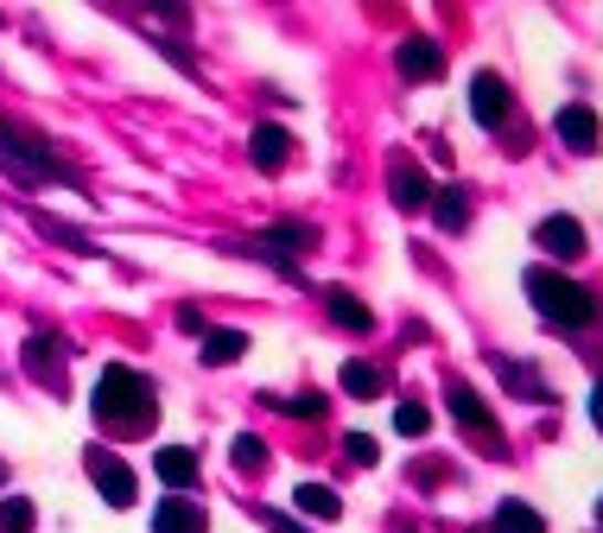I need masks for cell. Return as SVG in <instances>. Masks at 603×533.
<instances>
[{"label": "cell", "instance_id": "13", "mask_svg": "<svg viewBox=\"0 0 603 533\" xmlns=\"http://www.w3.org/2000/svg\"><path fill=\"white\" fill-rule=\"evenodd\" d=\"M293 508H299L305 521H337V514H343V495H337L330 482H299V489H293Z\"/></svg>", "mask_w": 603, "mask_h": 533}, {"label": "cell", "instance_id": "11", "mask_svg": "<svg viewBox=\"0 0 603 533\" xmlns=\"http://www.w3.org/2000/svg\"><path fill=\"white\" fill-rule=\"evenodd\" d=\"M248 159L261 166V172H286V159H293V134L274 127V121H261L248 134Z\"/></svg>", "mask_w": 603, "mask_h": 533}, {"label": "cell", "instance_id": "26", "mask_svg": "<svg viewBox=\"0 0 603 533\" xmlns=\"http://www.w3.org/2000/svg\"><path fill=\"white\" fill-rule=\"evenodd\" d=\"M293 419H325V394H299V401H286Z\"/></svg>", "mask_w": 603, "mask_h": 533}, {"label": "cell", "instance_id": "18", "mask_svg": "<svg viewBox=\"0 0 603 533\" xmlns=\"http://www.w3.org/2000/svg\"><path fill=\"white\" fill-rule=\"evenodd\" d=\"M432 223L445 228V235H457V228L470 223V203H464V191H457V184L432 191Z\"/></svg>", "mask_w": 603, "mask_h": 533}, {"label": "cell", "instance_id": "20", "mask_svg": "<svg viewBox=\"0 0 603 533\" xmlns=\"http://www.w3.org/2000/svg\"><path fill=\"white\" fill-rule=\"evenodd\" d=\"M496 533H547V521L528 502H503L496 508Z\"/></svg>", "mask_w": 603, "mask_h": 533}, {"label": "cell", "instance_id": "23", "mask_svg": "<svg viewBox=\"0 0 603 533\" xmlns=\"http://www.w3.org/2000/svg\"><path fill=\"white\" fill-rule=\"evenodd\" d=\"M235 470H267V445H261V438H254V431H242V438H235Z\"/></svg>", "mask_w": 603, "mask_h": 533}, {"label": "cell", "instance_id": "25", "mask_svg": "<svg viewBox=\"0 0 603 533\" xmlns=\"http://www.w3.org/2000/svg\"><path fill=\"white\" fill-rule=\"evenodd\" d=\"M343 457H350L356 470H369V463H375V438H369V431H350V438H343Z\"/></svg>", "mask_w": 603, "mask_h": 533}, {"label": "cell", "instance_id": "27", "mask_svg": "<svg viewBox=\"0 0 603 533\" xmlns=\"http://www.w3.org/2000/svg\"><path fill=\"white\" fill-rule=\"evenodd\" d=\"M274 533H305V521H293V514H261Z\"/></svg>", "mask_w": 603, "mask_h": 533}, {"label": "cell", "instance_id": "22", "mask_svg": "<svg viewBox=\"0 0 603 533\" xmlns=\"http://www.w3.org/2000/svg\"><path fill=\"white\" fill-rule=\"evenodd\" d=\"M426 426H432V413L420 401H401V406H394V431H401V438H426Z\"/></svg>", "mask_w": 603, "mask_h": 533}, {"label": "cell", "instance_id": "17", "mask_svg": "<svg viewBox=\"0 0 603 533\" xmlns=\"http://www.w3.org/2000/svg\"><path fill=\"white\" fill-rule=\"evenodd\" d=\"M325 305H330V318H337L343 330H375V311H369V305L356 299V292H343V286H330V292H325Z\"/></svg>", "mask_w": 603, "mask_h": 533}, {"label": "cell", "instance_id": "7", "mask_svg": "<svg viewBox=\"0 0 603 533\" xmlns=\"http://www.w3.org/2000/svg\"><path fill=\"white\" fill-rule=\"evenodd\" d=\"M388 198H394V210L413 216V210H426L432 203V178L420 172L413 159H394V166H388Z\"/></svg>", "mask_w": 603, "mask_h": 533}, {"label": "cell", "instance_id": "3", "mask_svg": "<svg viewBox=\"0 0 603 533\" xmlns=\"http://www.w3.org/2000/svg\"><path fill=\"white\" fill-rule=\"evenodd\" d=\"M0 166L20 178V184H51V178H57V184H76L71 166H57L45 140H32V134L13 127V121H0Z\"/></svg>", "mask_w": 603, "mask_h": 533}, {"label": "cell", "instance_id": "24", "mask_svg": "<svg viewBox=\"0 0 603 533\" xmlns=\"http://www.w3.org/2000/svg\"><path fill=\"white\" fill-rule=\"evenodd\" d=\"M496 369H503V381H515V394H528V401H547V387H540V381H533V369H521V362H496Z\"/></svg>", "mask_w": 603, "mask_h": 533}, {"label": "cell", "instance_id": "2", "mask_svg": "<svg viewBox=\"0 0 603 533\" xmlns=\"http://www.w3.org/2000/svg\"><path fill=\"white\" fill-rule=\"evenodd\" d=\"M528 299L540 318H553V324L565 330H584V324H597V292H584L579 279H565L559 267H528Z\"/></svg>", "mask_w": 603, "mask_h": 533}, {"label": "cell", "instance_id": "29", "mask_svg": "<svg viewBox=\"0 0 603 533\" xmlns=\"http://www.w3.org/2000/svg\"><path fill=\"white\" fill-rule=\"evenodd\" d=\"M597 521H603V502H597Z\"/></svg>", "mask_w": 603, "mask_h": 533}, {"label": "cell", "instance_id": "12", "mask_svg": "<svg viewBox=\"0 0 603 533\" xmlns=\"http://www.w3.org/2000/svg\"><path fill=\"white\" fill-rule=\"evenodd\" d=\"M152 533H210V514L198 502H184V495H166L152 508Z\"/></svg>", "mask_w": 603, "mask_h": 533}, {"label": "cell", "instance_id": "30", "mask_svg": "<svg viewBox=\"0 0 603 533\" xmlns=\"http://www.w3.org/2000/svg\"><path fill=\"white\" fill-rule=\"evenodd\" d=\"M0 477H7V463H0Z\"/></svg>", "mask_w": 603, "mask_h": 533}, {"label": "cell", "instance_id": "21", "mask_svg": "<svg viewBox=\"0 0 603 533\" xmlns=\"http://www.w3.org/2000/svg\"><path fill=\"white\" fill-rule=\"evenodd\" d=\"M32 521H39V508L25 502V495H7L0 502V533H32Z\"/></svg>", "mask_w": 603, "mask_h": 533}, {"label": "cell", "instance_id": "28", "mask_svg": "<svg viewBox=\"0 0 603 533\" xmlns=\"http://www.w3.org/2000/svg\"><path fill=\"white\" fill-rule=\"evenodd\" d=\"M591 426L603 431V375H597V387H591Z\"/></svg>", "mask_w": 603, "mask_h": 533}, {"label": "cell", "instance_id": "4", "mask_svg": "<svg viewBox=\"0 0 603 533\" xmlns=\"http://www.w3.org/2000/svg\"><path fill=\"white\" fill-rule=\"evenodd\" d=\"M83 463H89V482L108 495V508H134V489H140V482H134V470H127L121 457L115 451H89Z\"/></svg>", "mask_w": 603, "mask_h": 533}, {"label": "cell", "instance_id": "16", "mask_svg": "<svg viewBox=\"0 0 603 533\" xmlns=\"http://www.w3.org/2000/svg\"><path fill=\"white\" fill-rule=\"evenodd\" d=\"M248 355V330H203V362L210 369H229Z\"/></svg>", "mask_w": 603, "mask_h": 533}, {"label": "cell", "instance_id": "8", "mask_svg": "<svg viewBox=\"0 0 603 533\" xmlns=\"http://www.w3.org/2000/svg\"><path fill=\"white\" fill-rule=\"evenodd\" d=\"M553 134H559L572 152H597V140H603L597 115H591L584 102H565V108H559V115H553Z\"/></svg>", "mask_w": 603, "mask_h": 533}, {"label": "cell", "instance_id": "14", "mask_svg": "<svg viewBox=\"0 0 603 533\" xmlns=\"http://www.w3.org/2000/svg\"><path fill=\"white\" fill-rule=\"evenodd\" d=\"M152 470H159V482H172V489H191V482H198V451L159 445V451H152Z\"/></svg>", "mask_w": 603, "mask_h": 533}, {"label": "cell", "instance_id": "9", "mask_svg": "<svg viewBox=\"0 0 603 533\" xmlns=\"http://www.w3.org/2000/svg\"><path fill=\"white\" fill-rule=\"evenodd\" d=\"M533 242H540V254H553V260H579L584 254V228H579V216H540Z\"/></svg>", "mask_w": 603, "mask_h": 533}, {"label": "cell", "instance_id": "10", "mask_svg": "<svg viewBox=\"0 0 603 533\" xmlns=\"http://www.w3.org/2000/svg\"><path fill=\"white\" fill-rule=\"evenodd\" d=\"M470 115H477L483 127H503L508 121V83L496 71H477V76H470Z\"/></svg>", "mask_w": 603, "mask_h": 533}, {"label": "cell", "instance_id": "19", "mask_svg": "<svg viewBox=\"0 0 603 533\" xmlns=\"http://www.w3.org/2000/svg\"><path fill=\"white\" fill-rule=\"evenodd\" d=\"M337 381H343V394H356V401H375L381 387H388L375 362H343V375H337Z\"/></svg>", "mask_w": 603, "mask_h": 533}, {"label": "cell", "instance_id": "1", "mask_svg": "<svg viewBox=\"0 0 603 533\" xmlns=\"http://www.w3.org/2000/svg\"><path fill=\"white\" fill-rule=\"evenodd\" d=\"M89 413H96L108 431H147L159 419V394H152V381L140 369H127V362H108L96 375V394H89Z\"/></svg>", "mask_w": 603, "mask_h": 533}, {"label": "cell", "instance_id": "5", "mask_svg": "<svg viewBox=\"0 0 603 533\" xmlns=\"http://www.w3.org/2000/svg\"><path fill=\"white\" fill-rule=\"evenodd\" d=\"M445 401H452V419H457V426L477 431L483 445H496V413L483 406V394L470 387V381H452V387H445Z\"/></svg>", "mask_w": 603, "mask_h": 533}, {"label": "cell", "instance_id": "6", "mask_svg": "<svg viewBox=\"0 0 603 533\" xmlns=\"http://www.w3.org/2000/svg\"><path fill=\"white\" fill-rule=\"evenodd\" d=\"M394 64H401L406 83H438L445 76V51H438V39H401V51H394Z\"/></svg>", "mask_w": 603, "mask_h": 533}, {"label": "cell", "instance_id": "15", "mask_svg": "<svg viewBox=\"0 0 603 533\" xmlns=\"http://www.w3.org/2000/svg\"><path fill=\"white\" fill-rule=\"evenodd\" d=\"M25 375L57 387V375H64V350H57L51 337H25Z\"/></svg>", "mask_w": 603, "mask_h": 533}]
</instances>
